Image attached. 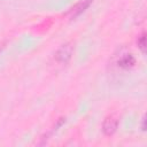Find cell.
<instances>
[{"label":"cell","mask_w":147,"mask_h":147,"mask_svg":"<svg viewBox=\"0 0 147 147\" xmlns=\"http://www.w3.org/2000/svg\"><path fill=\"white\" fill-rule=\"evenodd\" d=\"M91 2H92V0H80L79 2H77V3L70 9V11H69L70 17H71V18H75V17L79 16L80 14H83V13L90 7Z\"/></svg>","instance_id":"277c9868"},{"label":"cell","mask_w":147,"mask_h":147,"mask_svg":"<svg viewBox=\"0 0 147 147\" xmlns=\"http://www.w3.org/2000/svg\"><path fill=\"white\" fill-rule=\"evenodd\" d=\"M118 127V119L114 115H109L105 118L102 123V131L106 136H111L116 132Z\"/></svg>","instance_id":"7a4b0ae2"},{"label":"cell","mask_w":147,"mask_h":147,"mask_svg":"<svg viewBox=\"0 0 147 147\" xmlns=\"http://www.w3.org/2000/svg\"><path fill=\"white\" fill-rule=\"evenodd\" d=\"M145 122H146V118H145V117H142V122H141V130H142V131H145V130H146Z\"/></svg>","instance_id":"8992f818"},{"label":"cell","mask_w":147,"mask_h":147,"mask_svg":"<svg viewBox=\"0 0 147 147\" xmlns=\"http://www.w3.org/2000/svg\"><path fill=\"white\" fill-rule=\"evenodd\" d=\"M137 44H138L139 49H140L142 53H145V49H146V34H145V32H142V33L138 37Z\"/></svg>","instance_id":"5b68a950"},{"label":"cell","mask_w":147,"mask_h":147,"mask_svg":"<svg viewBox=\"0 0 147 147\" xmlns=\"http://www.w3.org/2000/svg\"><path fill=\"white\" fill-rule=\"evenodd\" d=\"M2 48H3V44H0V52L2 51Z\"/></svg>","instance_id":"52a82bcc"},{"label":"cell","mask_w":147,"mask_h":147,"mask_svg":"<svg viewBox=\"0 0 147 147\" xmlns=\"http://www.w3.org/2000/svg\"><path fill=\"white\" fill-rule=\"evenodd\" d=\"M136 64V59L134 56L131 54V53H126V54H123L118 57L117 60V65L118 68L121 69H124V70H127V69H131L132 67H134Z\"/></svg>","instance_id":"3957f363"},{"label":"cell","mask_w":147,"mask_h":147,"mask_svg":"<svg viewBox=\"0 0 147 147\" xmlns=\"http://www.w3.org/2000/svg\"><path fill=\"white\" fill-rule=\"evenodd\" d=\"M72 53H74V45L71 42H65L63 45L60 46V48L55 52V61L59 62V63H67L71 56H72Z\"/></svg>","instance_id":"6da1fadb"}]
</instances>
